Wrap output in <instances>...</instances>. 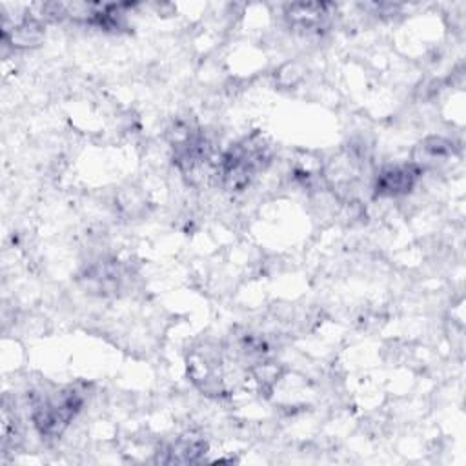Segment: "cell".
I'll return each mask as SVG.
<instances>
[{
  "label": "cell",
  "instance_id": "1",
  "mask_svg": "<svg viewBox=\"0 0 466 466\" xmlns=\"http://www.w3.org/2000/svg\"><path fill=\"white\" fill-rule=\"evenodd\" d=\"M271 164V147L260 133H251L231 144L217 160L215 175L228 191L246 189Z\"/></svg>",
  "mask_w": 466,
  "mask_h": 466
},
{
  "label": "cell",
  "instance_id": "2",
  "mask_svg": "<svg viewBox=\"0 0 466 466\" xmlns=\"http://www.w3.org/2000/svg\"><path fill=\"white\" fill-rule=\"evenodd\" d=\"M84 406V393L75 386H64L33 400L31 420L42 437H60Z\"/></svg>",
  "mask_w": 466,
  "mask_h": 466
},
{
  "label": "cell",
  "instance_id": "3",
  "mask_svg": "<svg viewBox=\"0 0 466 466\" xmlns=\"http://www.w3.org/2000/svg\"><path fill=\"white\" fill-rule=\"evenodd\" d=\"M422 171L424 169L413 160L382 166L373 180V197L395 198L408 195L417 186Z\"/></svg>",
  "mask_w": 466,
  "mask_h": 466
},
{
  "label": "cell",
  "instance_id": "4",
  "mask_svg": "<svg viewBox=\"0 0 466 466\" xmlns=\"http://www.w3.org/2000/svg\"><path fill=\"white\" fill-rule=\"evenodd\" d=\"M126 273L118 260H98L86 268L82 273V280L86 288L98 295H111L116 293L122 286Z\"/></svg>",
  "mask_w": 466,
  "mask_h": 466
},
{
  "label": "cell",
  "instance_id": "5",
  "mask_svg": "<svg viewBox=\"0 0 466 466\" xmlns=\"http://www.w3.org/2000/svg\"><path fill=\"white\" fill-rule=\"evenodd\" d=\"M291 25L304 31H319L331 15V4L326 2H297L288 4L284 11Z\"/></svg>",
  "mask_w": 466,
  "mask_h": 466
},
{
  "label": "cell",
  "instance_id": "6",
  "mask_svg": "<svg viewBox=\"0 0 466 466\" xmlns=\"http://www.w3.org/2000/svg\"><path fill=\"white\" fill-rule=\"evenodd\" d=\"M44 22L35 15H25L11 27H4V42H9L16 49L36 47L44 40Z\"/></svg>",
  "mask_w": 466,
  "mask_h": 466
},
{
  "label": "cell",
  "instance_id": "7",
  "mask_svg": "<svg viewBox=\"0 0 466 466\" xmlns=\"http://www.w3.org/2000/svg\"><path fill=\"white\" fill-rule=\"evenodd\" d=\"M208 451V442L195 435V433H184L177 437L167 448H166V457L162 462L166 464H193L198 462Z\"/></svg>",
  "mask_w": 466,
  "mask_h": 466
},
{
  "label": "cell",
  "instance_id": "8",
  "mask_svg": "<svg viewBox=\"0 0 466 466\" xmlns=\"http://www.w3.org/2000/svg\"><path fill=\"white\" fill-rule=\"evenodd\" d=\"M453 155V144L442 137H428L413 149V162L422 169L426 164L442 162Z\"/></svg>",
  "mask_w": 466,
  "mask_h": 466
}]
</instances>
